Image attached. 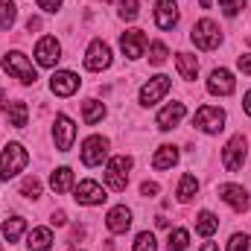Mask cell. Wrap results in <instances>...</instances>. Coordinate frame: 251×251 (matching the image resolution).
<instances>
[{
  "mask_svg": "<svg viewBox=\"0 0 251 251\" xmlns=\"http://www.w3.org/2000/svg\"><path fill=\"white\" fill-rule=\"evenodd\" d=\"M26 164H29V155L21 143H6L3 152H0V178L6 181V178L18 176Z\"/></svg>",
  "mask_w": 251,
  "mask_h": 251,
  "instance_id": "obj_1",
  "label": "cell"
},
{
  "mask_svg": "<svg viewBox=\"0 0 251 251\" xmlns=\"http://www.w3.org/2000/svg\"><path fill=\"white\" fill-rule=\"evenodd\" d=\"M3 70H6L9 76L21 79L24 85H35V79H38V73H35L32 62H29L24 53H18V50H12V53L3 56Z\"/></svg>",
  "mask_w": 251,
  "mask_h": 251,
  "instance_id": "obj_2",
  "label": "cell"
},
{
  "mask_svg": "<svg viewBox=\"0 0 251 251\" xmlns=\"http://www.w3.org/2000/svg\"><path fill=\"white\" fill-rule=\"evenodd\" d=\"M190 38H193V44H196L199 50H216L219 41H222V32H219V26H216L210 18H201V21L193 26Z\"/></svg>",
  "mask_w": 251,
  "mask_h": 251,
  "instance_id": "obj_3",
  "label": "cell"
},
{
  "mask_svg": "<svg viewBox=\"0 0 251 251\" xmlns=\"http://www.w3.org/2000/svg\"><path fill=\"white\" fill-rule=\"evenodd\" d=\"M128 170H131V158L128 155H114L108 161V170H105V184L111 190H126L128 184Z\"/></svg>",
  "mask_w": 251,
  "mask_h": 251,
  "instance_id": "obj_4",
  "label": "cell"
},
{
  "mask_svg": "<svg viewBox=\"0 0 251 251\" xmlns=\"http://www.w3.org/2000/svg\"><path fill=\"white\" fill-rule=\"evenodd\" d=\"M193 126L201 128L204 134H216V131L225 128V111L216 108V105H201L196 111V117H193Z\"/></svg>",
  "mask_w": 251,
  "mask_h": 251,
  "instance_id": "obj_5",
  "label": "cell"
},
{
  "mask_svg": "<svg viewBox=\"0 0 251 251\" xmlns=\"http://www.w3.org/2000/svg\"><path fill=\"white\" fill-rule=\"evenodd\" d=\"M222 164H225L228 173L243 170V164H246V137L243 134H234L228 140V146L222 149Z\"/></svg>",
  "mask_w": 251,
  "mask_h": 251,
  "instance_id": "obj_6",
  "label": "cell"
},
{
  "mask_svg": "<svg viewBox=\"0 0 251 251\" xmlns=\"http://www.w3.org/2000/svg\"><path fill=\"white\" fill-rule=\"evenodd\" d=\"M170 88H173V82H170V76H152L143 88H140V102L143 105H155V102H161L167 94H170Z\"/></svg>",
  "mask_w": 251,
  "mask_h": 251,
  "instance_id": "obj_7",
  "label": "cell"
},
{
  "mask_svg": "<svg viewBox=\"0 0 251 251\" xmlns=\"http://www.w3.org/2000/svg\"><path fill=\"white\" fill-rule=\"evenodd\" d=\"M108 155V140L100 137V134H91L85 143H82V164L85 167H100Z\"/></svg>",
  "mask_w": 251,
  "mask_h": 251,
  "instance_id": "obj_8",
  "label": "cell"
},
{
  "mask_svg": "<svg viewBox=\"0 0 251 251\" xmlns=\"http://www.w3.org/2000/svg\"><path fill=\"white\" fill-rule=\"evenodd\" d=\"M53 140H56V149H59V152H70V146H73V140H76V123H73L67 114H59V117H56Z\"/></svg>",
  "mask_w": 251,
  "mask_h": 251,
  "instance_id": "obj_9",
  "label": "cell"
},
{
  "mask_svg": "<svg viewBox=\"0 0 251 251\" xmlns=\"http://www.w3.org/2000/svg\"><path fill=\"white\" fill-rule=\"evenodd\" d=\"M111 64V47L105 44V41H91V47H88V53H85V67L88 70H94V73H100V70H105Z\"/></svg>",
  "mask_w": 251,
  "mask_h": 251,
  "instance_id": "obj_10",
  "label": "cell"
},
{
  "mask_svg": "<svg viewBox=\"0 0 251 251\" xmlns=\"http://www.w3.org/2000/svg\"><path fill=\"white\" fill-rule=\"evenodd\" d=\"M35 59L41 67H56V62L62 59V44L53 38V35H44L38 44H35Z\"/></svg>",
  "mask_w": 251,
  "mask_h": 251,
  "instance_id": "obj_11",
  "label": "cell"
},
{
  "mask_svg": "<svg viewBox=\"0 0 251 251\" xmlns=\"http://www.w3.org/2000/svg\"><path fill=\"white\" fill-rule=\"evenodd\" d=\"M234 88H237L234 73H231V70H225V67L213 70V73H210V79H207V91H210L213 97H228V94H234Z\"/></svg>",
  "mask_w": 251,
  "mask_h": 251,
  "instance_id": "obj_12",
  "label": "cell"
},
{
  "mask_svg": "<svg viewBox=\"0 0 251 251\" xmlns=\"http://www.w3.org/2000/svg\"><path fill=\"white\" fill-rule=\"evenodd\" d=\"M120 50H123L126 59H140L143 50H146V35L143 29H128L120 35Z\"/></svg>",
  "mask_w": 251,
  "mask_h": 251,
  "instance_id": "obj_13",
  "label": "cell"
},
{
  "mask_svg": "<svg viewBox=\"0 0 251 251\" xmlns=\"http://www.w3.org/2000/svg\"><path fill=\"white\" fill-rule=\"evenodd\" d=\"M76 193V201L79 204H88V207H94V204H102L108 196H105V190H102V184H97V181H79V187L73 190Z\"/></svg>",
  "mask_w": 251,
  "mask_h": 251,
  "instance_id": "obj_14",
  "label": "cell"
},
{
  "mask_svg": "<svg viewBox=\"0 0 251 251\" xmlns=\"http://www.w3.org/2000/svg\"><path fill=\"white\" fill-rule=\"evenodd\" d=\"M50 91H53L56 97H70V94H76V91H79V76L70 73V70H56L53 79H50Z\"/></svg>",
  "mask_w": 251,
  "mask_h": 251,
  "instance_id": "obj_15",
  "label": "cell"
},
{
  "mask_svg": "<svg viewBox=\"0 0 251 251\" xmlns=\"http://www.w3.org/2000/svg\"><path fill=\"white\" fill-rule=\"evenodd\" d=\"M155 24L161 29H173L178 24V6H176V0H158L155 3Z\"/></svg>",
  "mask_w": 251,
  "mask_h": 251,
  "instance_id": "obj_16",
  "label": "cell"
},
{
  "mask_svg": "<svg viewBox=\"0 0 251 251\" xmlns=\"http://www.w3.org/2000/svg\"><path fill=\"white\" fill-rule=\"evenodd\" d=\"M105 225H108V231H111V234H126V231L131 228V210H128L126 204L111 207V210H108V216H105Z\"/></svg>",
  "mask_w": 251,
  "mask_h": 251,
  "instance_id": "obj_17",
  "label": "cell"
},
{
  "mask_svg": "<svg viewBox=\"0 0 251 251\" xmlns=\"http://www.w3.org/2000/svg\"><path fill=\"white\" fill-rule=\"evenodd\" d=\"M184 114H187L184 102H170L167 108H161V111H158V128H164V131L176 128V126L184 120Z\"/></svg>",
  "mask_w": 251,
  "mask_h": 251,
  "instance_id": "obj_18",
  "label": "cell"
},
{
  "mask_svg": "<svg viewBox=\"0 0 251 251\" xmlns=\"http://www.w3.org/2000/svg\"><path fill=\"white\" fill-rule=\"evenodd\" d=\"M219 199L228 201L234 210H249V193L240 187V184H222L219 187Z\"/></svg>",
  "mask_w": 251,
  "mask_h": 251,
  "instance_id": "obj_19",
  "label": "cell"
},
{
  "mask_svg": "<svg viewBox=\"0 0 251 251\" xmlns=\"http://www.w3.org/2000/svg\"><path fill=\"white\" fill-rule=\"evenodd\" d=\"M26 249L29 251H50L53 249V231H50V228H35V231H29Z\"/></svg>",
  "mask_w": 251,
  "mask_h": 251,
  "instance_id": "obj_20",
  "label": "cell"
},
{
  "mask_svg": "<svg viewBox=\"0 0 251 251\" xmlns=\"http://www.w3.org/2000/svg\"><path fill=\"white\" fill-rule=\"evenodd\" d=\"M176 164H178V149L176 146H158V152L152 158V167L155 170H170Z\"/></svg>",
  "mask_w": 251,
  "mask_h": 251,
  "instance_id": "obj_21",
  "label": "cell"
},
{
  "mask_svg": "<svg viewBox=\"0 0 251 251\" xmlns=\"http://www.w3.org/2000/svg\"><path fill=\"white\" fill-rule=\"evenodd\" d=\"M219 231V219L210 213V210H201L199 216H196V234H201V237H213Z\"/></svg>",
  "mask_w": 251,
  "mask_h": 251,
  "instance_id": "obj_22",
  "label": "cell"
},
{
  "mask_svg": "<svg viewBox=\"0 0 251 251\" xmlns=\"http://www.w3.org/2000/svg\"><path fill=\"white\" fill-rule=\"evenodd\" d=\"M50 187L56 190V193H67V190L73 187V170L70 167H59L50 176Z\"/></svg>",
  "mask_w": 251,
  "mask_h": 251,
  "instance_id": "obj_23",
  "label": "cell"
},
{
  "mask_svg": "<svg viewBox=\"0 0 251 251\" xmlns=\"http://www.w3.org/2000/svg\"><path fill=\"white\" fill-rule=\"evenodd\" d=\"M176 64H178L181 79H187V82H193V79H196V73H199V62H196V56H190V53H178Z\"/></svg>",
  "mask_w": 251,
  "mask_h": 251,
  "instance_id": "obj_24",
  "label": "cell"
},
{
  "mask_svg": "<svg viewBox=\"0 0 251 251\" xmlns=\"http://www.w3.org/2000/svg\"><path fill=\"white\" fill-rule=\"evenodd\" d=\"M82 114H85V123L94 126V123H100V120L105 117V105H102L100 100H85V105H82Z\"/></svg>",
  "mask_w": 251,
  "mask_h": 251,
  "instance_id": "obj_25",
  "label": "cell"
},
{
  "mask_svg": "<svg viewBox=\"0 0 251 251\" xmlns=\"http://www.w3.org/2000/svg\"><path fill=\"white\" fill-rule=\"evenodd\" d=\"M24 228H26V222H24L21 216H12V219L3 222V237H6L9 243H18L21 234H24Z\"/></svg>",
  "mask_w": 251,
  "mask_h": 251,
  "instance_id": "obj_26",
  "label": "cell"
},
{
  "mask_svg": "<svg viewBox=\"0 0 251 251\" xmlns=\"http://www.w3.org/2000/svg\"><path fill=\"white\" fill-rule=\"evenodd\" d=\"M29 120V108H26V102H12L9 105V123L15 126V128H24Z\"/></svg>",
  "mask_w": 251,
  "mask_h": 251,
  "instance_id": "obj_27",
  "label": "cell"
},
{
  "mask_svg": "<svg viewBox=\"0 0 251 251\" xmlns=\"http://www.w3.org/2000/svg\"><path fill=\"white\" fill-rule=\"evenodd\" d=\"M196 193H199V178L187 173V176H184V178L178 181V201H190V199H193Z\"/></svg>",
  "mask_w": 251,
  "mask_h": 251,
  "instance_id": "obj_28",
  "label": "cell"
},
{
  "mask_svg": "<svg viewBox=\"0 0 251 251\" xmlns=\"http://www.w3.org/2000/svg\"><path fill=\"white\" fill-rule=\"evenodd\" d=\"M18 18V6L12 0H0V29H9Z\"/></svg>",
  "mask_w": 251,
  "mask_h": 251,
  "instance_id": "obj_29",
  "label": "cell"
},
{
  "mask_svg": "<svg viewBox=\"0 0 251 251\" xmlns=\"http://www.w3.org/2000/svg\"><path fill=\"white\" fill-rule=\"evenodd\" d=\"M167 246H170V251H187L190 234L184 231V228H176V231H170V240H167Z\"/></svg>",
  "mask_w": 251,
  "mask_h": 251,
  "instance_id": "obj_30",
  "label": "cell"
},
{
  "mask_svg": "<svg viewBox=\"0 0 251 251\" xmlns=\"http://www.w3.org/2000/svg\"><path fill=\"white\" fill-rule=\"evenodd\" d=\"M167 56H170L167 44H164V41H152V47H149V62L152 64H164L167 62Z\"/></svg>",
  "mask_w": 251,
  "mask_h": 251,
  "instance_id": "obj_31",
  "label": "cell"
},
{
  "mask_svg": "<svg viewBox=\"0 0 251 251\" xmlns=\"http://www.w3.org/2000/svg\"><path fill=\"white\" fill-rule=\"evenodd\" d=\"M134 251H158V243H155V234H149V231L137 234V240H134Z\"/></svg>",
  "mask_w": 251,
  "mask_h": 251,
  "instance_id": "obj_32",
  "label": "cell"
},
{
  "mask_svg": "<svg viewBox=\"0 0 251 251\" xmlns=\"http://www.w3.org/2000/svg\"><path fill=\"white\" fill-rule=\"evenodd\" d=\"M21 193H24L26 199H38V196H41V181H38L35 176L24 178V184H21Z\"/></svg>",
  "mask_w": 251,
  "mask_h": 251,
  "instance_id": "obj_33",
  "label": "cell"
},
{
  "mask_svg": "<svg viewBox=\"0 0 251 251\" xmlns=\"http://www.w3.org/2000/svg\"><path fill=\"white\" fill-rule=\"evenodd\" d=\"M120 18L123 21H134L137 18V0H120Z\"/></svg>",
  "mask_w": 251,
  "mask_h": 251,
  "instance_id": "obj_34",
  "label": "cell"
},
{
  "mask_svg": "<svg viewBox=\"0 0 251 251\" xmlns=\"http://www.w3.org/2000/svg\"><path fill=\"white\" fill-rule=\"evenodd\" d=\"M246 3H249V0H222V12H225L228 18H237Z\"/></svg>",
  "mask_w": 251,
  "mask_h": 251,
  "instance_id": "obj_35",
  "label": "cell"
},
{
  "mask_svg": "<svg viewBox=\"0 0 251 251\" xmlns=\"http://www.w3.org/2000/svg\"><path fill=\"white\" fill-rule=\"evenodd\" d=\"M228 251H249V237L246 234H234L231 243H228Z\"/></svg>",
  "mask_w": 251,
  "mask_h": 251,
  "instance_id": "obj_36",
  "label": "cell"
},
{
  "mask_svg": "<svg viewBox=\"0 0 251 251\" xmlns=\"http://www.w3.org/2000/svg\"><path fill=\"white\" fill-rule=\"evenodd\" d=\"M35 3H38V9H44V12H56L64 0H35Z\"/></svg>",
  "mask_w": 251,
  "mask_h": 251,
  "instance_id": "obj_37",
  "label": "cell"
},
{
  "mask_svg": "<svg viewBox=\"0 0 251 251\" xmlns=\"http://www.w3.org/2000/svg\"><path fill=\"white\" fill-rule=\"evenodd\" d=\"M237 67H240L243 73H249V76H251V53H243V56L237 59Z\"/></svg>",
  "mask_w": 251,
  "mask_h": 251,
  "instance_id": "obj_38",
  "label": "cell"
},
{
  "mask_svg": "<svg viewBox=\"0 0 251 251\" xmlns=\"http://www.w3.org/2000/svg\"><path fill=\"white\" fill-rule=\"evenodd\" d=\"M140 193H143V196H158V184H152V181H143V184H140Z\"/></svg>",
  "mask_w": 251,
  "mask_h": 251,
  "instance_id": "obj_39",
  "label": "cell"
},
{
  "mask_svg": "<svg viewBox=\"0 0 251 251\" xmlns=\"http://www.w3.org/2000/svg\"><path fill=\"white\" fill-rule=\"evenodd\" d=\"M50 222H53V225H64V222H67V216L59 210V213H53V219H50Z\"/></svg>",
  "mask_w": 251,
  "mask_h": 251,
  "instance_id": "obj_40",
  "label": "cell"
},
{
  "mask_svg": "<svg viewBox=\"0 0 251 251\" xmlns=\"http://www.w3.org/2000/svg\"><path fill=\"white\" fill-rule=\"evenodd\" d=\"M38 26H41V21H38V18H29V21H26V29H29V32H32V29H38Z\"/></svg>",
  "mask_w": 251,
  "mask_h": 251,
  "instance_id": "obj_41",
  "label": "cell"
},
{
  "mask_svg": "<svg viewBox=\"0 0 251 251\" xmlns=\"http://www.w3.org/2000/svg\"><path fill=\"white\" fill-rule=\"evenodd\" d=\"M243 108H246V114L251 117V91L246 94V102H243Z\"/></svg>",
  "mask_w": 251,
  "mask_h": 251,
  "instance_id": "obj_42",
  "label": "cell"
},
{
  "mask_svg": "<svg viewBox=\"0 0 251 251\" xmlns=\"http://www.w3.org/2000/svg\"><path fill=\"white\" fill-rule=\"evenodd\" d=\"M201 251H219V249H216V243H204V246H201Z\"/></svg>",
  "mask_w": 251,
  "mask_h": 251,
  "instance_id": "obj_43",
  "label": "cell"
},
{
  "mask_svg": "<svg viewBox=\"0 0 251 251\" xmlns=\"http://www.w3.org/2000/svg\"><path fill=\"white\" fill-rule=\"evenodd\" d=\"M213 3H216V0H199V6H201V9H210Z\"/></svg>",
  "mask_w": 251,
  "mask_h": 251,
  "instance_id": "obj_44",
  "label": "cell"
},
{
  "mask_svg": "<svg viewBox=\"0 0 251 251\" xmlns=\"http://www.w3.org/2000/svg\"><path fill=\"white\" fill-rule=\"evenodd\" d=\"M6 108V97H3V91H0V111Z\"/></svg>",
  "mask_w": 251,
  "mask_h": 251,
  "instance_id": "obj_45",
  "label": "cell"
},
{
  "mask_svg": "<svg viewBox=\"0 0 251 251\" xmlns=\"http://www.w3.org/2000/svg\"><path fill=\"white\" fill-rule=\"evenodd\" d=\"M105 3H111V0H105Z\"/></svg>",
  "mask_w": 251,
  "mask_h": 251,
  "instance_id": "obj_46",
  "label": "cell"
},
{
  "mask_svg": "<svg viewBox=\"0 0 251 251\" xmlns=\"http://www.w3.org/2000/svg\"><path fill=\"white\" fill-rule=\"evenodd\" d=\"M73 251H76V249H73Z\"/></svg>",
  "mask_w": 251,
  "mask_h": 251,
  "instance_id": "obj_47",
  "label": "cell"
}]
</instances>
